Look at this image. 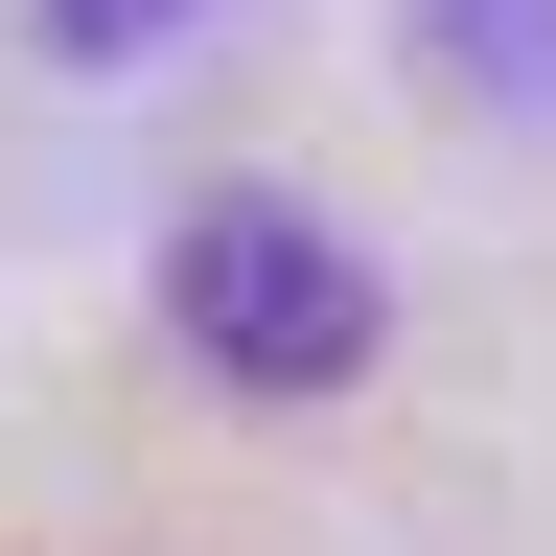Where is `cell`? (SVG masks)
I'll list each match as a JSON object with an SVG mask.
<instances>
[{
  "label": "cell",
  "instance_id": "obj_3",
  "mask_svg": "<svg viewBox=\"0 0 556 556\" xmlns=\"http://www.w3.org/2000/svg\"><path fill=\"white\" fill-rule=\"evenodd\" d=\"M186 24H208V0H47V47H70V70H139V47H186Z\"/></svg>",
  "mask_w": 556,
  "mask_h": 556
},
{
  "label": "cell",
  "instance_id": "obj_2",
  "mask_svg": "<svg viewBox=\"0 0 556 556\" xmlns=\"http://www.w3.org/2000/svg\"><path fill=\"white\" fill-rule=\"evenodd\" d=\"M417 70L486 93L510 139H556V0H417Z\"/></svg>",
  "mask_w": 556,
  "mask_h": 556
},
{
  "label": "cell",
  "instance_id": "obj_1",
  "mask_svg": "<svg viewBox=\"0 0 556 556\" xmlns=\"http://www.w3.org/2000/svg\"><path fill=\"white\" fill-rule=\"evenodd\" d=\"M163 325H186L208 394H348L371 371V255L325 208H278V186H208L163 232Z\"/></svg>",
  "mask_w": 556,
  "mask_h": 556
}]
</instances>
